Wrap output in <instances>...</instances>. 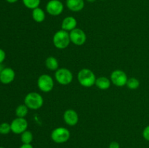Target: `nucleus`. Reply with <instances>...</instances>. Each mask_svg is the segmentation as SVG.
I'll return each instance as SVG.
<instances>
[{
	"label": "nucleus",
	"instance_id": "f257e3e1",
	"mask_svg": "<svg viewBox=\"0 0 149 148\" xmlns=\"http://www.w3.org/2000/svg\"><path fill=\"white\" fill-rule=\"evenodd\" d=\"M96 78L93 71L89 68H82L77 74V80L79 84L86 88H90L95 85Z\"/></svg>",
	"mask_w": 149,
	"mask_h": 148
},
{
	"label": "nucleus",
	"instance_id": "f03ea898",
	"mask_svg": "<svg viewBox=\"0 0 149 148\" xmlns=\"http://www.w3.org/2000/svg\"><path fill=\"white\" fill-rule=\"evenodd\" d=\"M53 44L57 49H64L69 46L71 43L69 32L64 30H59L55 32L52 38Z\"/></svg>",
	"mask_w": 149,
	"mask_h": 148
},
{
	"label": "nucleus",
	"instance_id": "7ed1b4c3",
	"mask_svg": "<svg viewBox=\"0 0 149 148\" xmlns=\"http://www.w3.org/2000/svg\"><path fill=\"white\" fill-rule=\"evenodd\" d=\"M24 104L30 110H39L44 104L43 97L39 93L31 91L26 94L25 97Z\"/></svg>",
	"mask_w": 149,
	"mask_h": 148
},
{
	"label": "nucleus",
	"instance_id": "20e7f679",
	"mask_svg": "<svg viewBox=\"0 0 149 148\" xmlns=\"http://www.w3.org/2000/svg\"><path fill=\"white\" fill-rule=\"evenodd\" d=\"M71 136L69 130L65 127H58L53 129L50 135L51 139L55 143L63 144L68 142Z\"/></svg>",
	"mask_w": 149,
	"mask_h": 148
},
{
	"label": "nucleus",
	"instance_id": "39448f33",
	"mask_svg": "<svg viewBox=\"0 0 149 148\" xmlns=\"http://www.w3.org/2000/svg\"><path fill=\"white\" fill-rule=\"evenodd\" d=\"M74 78L72 72L66 68H58L55 73V79L61 85H68L71 84Z\"/></svg>",
	"mask_w": 149,
	"mask_h": 148
},
{
	"label": "nucleus",
	"instance_id": "423d86ee",
	"mask_svg": "<svg viewBox=\"0 0 149 148\" xmlns=\"http://www.w3.org/2000/svg\"><path fill=\"white\" fill-rule=\"evenodd\" d=\"M54 80L48 74H42L37 79V86L41 91L48 93L54 88Z\"/></svg>",
	"mask_w": 149,
	"mask_h": 148
},
{
	"label": "nucleus",
	"instance_id": "0eeeda50",
	"mask_svg": "<svg viewBox=\"0 0 149 148\" xmlns=\"http://www.w3.org/2000/svg\"><path fill=\"white\" fill-rule=\"evenodd\" d=\"M110 80L116 86L122 87L126 86L128 78L125 71L122 70H115L111 74Z\"/></svg>",
	"mask_w": 149,
	"mask_h": 148
},
{
	"label": "nucleus",
	"instance_id": "6e6552de",
	"mask_svg": "<svg viewBox=\"0 0 149 148\" xmlns=\"http://www.w3.org/2000/svg\"><path fill=\"white\" fill-rule=\"evenodd\" d=\"M64 5L61 0H49L46 4V12L52 16H58L62 14Z\"/></svg>",
	"mask_w": 149,
	"mask_h": 148
},
{
	"label": "nucleus",
	"instance_id": "1a4fd4ad",
	"mask_svg": "<svg viewBox=\"0 0 149 148\" xmlns=\"http://www.w3.org/2000/svg\"><path fill=\"white\" fill-rule=\"evenodd\" d=\"M71 42L77 46H81L84 44L87 41V35L81 28H76L71 32H69Z\"/></svg>",
	"mask_w": 149,
	"mask_h": 148
},
{
	"label": "nucleus",
	"instance_id": "9d476101",
	"mask_svg": "<svg viewBox=\"0 0 149 148\" xmlns=\"http://www.w3.org/2000/svg\"><path fill=\"white\" fill-rule=\"evenodd\" d=\"M29 123L25 118H16L10 123L11 131L15 134H21L27 130Z\"/></svg>",
	"mask_w": 149,
	"mask_h": 148
},
{
	"label": "nucleus",
	"instance_id": "9b49d317",
	"mask_svg": "<svg viewBox=\"0 0 149 148\" xmlns=\"http://www.w3.org/2000/svg\"><path fill=\"white\" fill-rule=\"evenodd\" d=\"M63 120L68 126H76L79 122L78 113L73 109H68L63 113Z\"/></svg>",
	"mask_w": 149,
	"mask_h": 148
},
{
	"label": "nucleus",
	"instance_id": "f8f14e48",
	"mask_svg": "<svg viewBox=\"0 0 149 148\" xmlns=\"http://www.w3.org/2000/svg\"><path fill=\"white\" fill-rule=\"evenodd\" d=\"M15 78V73L11 68H4L0 73V81L4 84L13 82Z\"/></svg>",
	"mask_w": 149,
	"mask_h": 148
},
{
	"label": "nucleus",
	"instance_id": "ddd939ff",
	"mask_svg": "<svg viewBox=\"0 0 149 148\" xmlns=\"http://www.w3.org/2000/svg\"><path fill=\"white\" fill-rule=\"evenodd\" d=\"M77 26V20L73 16H68L63 20L61 23V29L65 31L71 32Z\"/></svg>",
	"mask_w": 149,
	"mask_h": 148
},
{
	"label": "nucleus",
	"instance_id": "4468645a",
	"mask_svg": "<svg viewBox=\"0 0 149 148\" xmlns=\"http://www.w3.org/2000/svg\"><path fill=\"white\" fill-rule=\"evenodd\" d=\"M65 4L67 8L71 12H78L84 9V0H66Z\"/></svg>",
	"mask_w": 149,
	"mask_h": 148
},
{
	"label": "nucleus",
	"instance_id": "2eb2a0df",
	"mask_svg": "<svg viewBox=\"0 0 149 148\" xmlns=\"http://www.w3.org/2000/svg\"><path fill=\"white\" fill-rule=\"evenodd\" d=\"M111 81L106 76H100L96 78L95 85L101 90H107L110 88Z\"/></svg>",
	"mask_w": 149,
	"mask_h": 148
},
{
	"label": "nucleus",
	"instance_id": "dca6fc26",
	"mask_svg": "<svg viewBox=\"0 0 149 148\" xmlns=\"http://www.w3.org/2000/svg\"><path fill=\"white\" fill-rule=\"evenodd\" d=\"M31 16L33 20L38 23H41L44 22L45 18H46L45 12L39 7L32 10Z\"/></svg>",
	"mask_w": 149,
	"mask_h": 148
},
{
	"label": "nucleus",
	"instance_id": "f3484780",
	"mask_svg": "<svg viewBox=\"0 0 149 148\" xmlns=\"http://www.w3.org/2000/svg\"><path fill=\"white\" fill-rule=\"evenodd\" d=\"M45 66L51 71H56L59 68L58 60L55 57L49 56L45 60Z\"/></svg>",
	"mask_w": 149,
	"mask_h": 148
},
{
	"label": "nucleus",
	"instance_id": "a211bd4d",
	"mask_svg": "<svg viewBox=\"0 0 149 148\" xmlns=\"http://www.w3.org/2000/svg\"><path fill=\"white\" fill-rule=\"evenodd\" d=\"M33 139V135L31 131L26 130L20 134V140L23 144H31Z\"/></svg>",
	"mask_w": 149,
	"mask_h": 148
},
{
	"label": "nucleus",
	"instance_id": "6ab92c4d",
	"mask_svg": "<svg viewBox=\"0 0 149 148\" xmlns=\"http://www.w3.org/2000/svg\"><path fill=\"white\" fill-rule=\"evenodd\" d=\"M29 113V107L25 104H20L15 109V115L17 118H25Z\"/></svg>",
	"mask_w": 149,
	"mask_h": 148
},
{
	"label": "nucleus",
	"instance_id": "aec40b11",
	"mask_svg": "<svg viewBox=\"0 0 149 148\" xmlns=\"http://www.w3.org/2000/svg\"><path fill=\"white\" fill-rule=\"evenodd\" d=\"M41 0H23V4L25 7L30 10H34L39 7Z\"/></svg>",
	"mask_w": 149,
	"mask_h": 148
},
{
	"label": "nucleus",
	"instance_id": "412c9836",
	"mask_svg": "<svg viewBox=\"0 0 149 148\" xmlns=\"http://www.w3.org/2000/svg\"><path fill=\"white\" fill-rule=\"evenodd\" d=\"M126 86L130 89H137L140 86V81L138 78H134V77L130 78H128Z\"/></svg>",
	"mask_w": 149,
	"mask_h": 148
},
{
	"label": "nucleus",
	"instance_id": "4be33fe9",
	"mask_svg": "<svg viewBox=\"0 0 149 148\" xmlns=\"http://www.w3.org/2000/svg\"><path fill=\"white\" fill-rule=\"evenodd\" d=\"M11 131V126L8 123H2L0 124V133L3 135L8 134Z\"/></svg>",
	"mask_w": 149,
	"mask_h": 148
},
{
	"label": "nucleus",
	"instance_id": "5701e85b",
	"mask_svg": "<svg viewBox=\"0 0 149 148\" xmlns=\"http://www.w3.org/2000/svg\"><path fill=\"white\" fill-rule=\"evenodd\" d=\"M142 135H143V137L146 140L149 142V125L148 126H147L146 127L143 129Z\"/></svg>",
	"mask_w": 149,
	"mask_h": 148
},
{
	"label": "nucleus",
	"instance_id": "b1692460",
	"mask_svg": "<svg viewBox=\"0 0 149 148\" xmlns=\"http://www.w3.org/2000/svg\"><path fill=\"white\" fill-rule=\"evenodd\" d=\"M6 57V53L2 49H0V64L2 63Z\"/></svg>",
	"mask_w": 149,
	"mask_h": 148
},
{
	"label": "nucleus",
	"instance_id": "393cba45",
	"mask_svg": "<svg viewBox=\"0 0 149 148\" xmlns=\"http://www.w3.org/2000/svg\"><path fill=\"white\" fill-rule=\"evenodd\" d=\"M109 148H120V145H119V144L117 142L113 141V142H111L109 146Z\"/></svg>",
	"mask_w": 149,
	"mask_h": 148
},
{
	"label": "nucleus",
	"instance_id": "a878e982",
	"mask_svg": "<svg viewBox=\"0 0 149 148\" xmlns=\"http://www.w3.org/2000/svg\"><path fill=\"white\" fill-rule=\"evenodd\" d=\"M19 148H33L31 144H23Z\"/></svg>",
	"mask_w": 149,
	"mask_h": 148
},
{
	"label": "nucleus",
	"instance_id": "bb28decb",
	"mask_svg": "<svg viewBox=\"0 0 149 148\" xmlns=\"http://www.w3.org/2000/svg\"><path fill=\"white\" fill-rule=\"evenodd\" d=\"M6 1H7L8 3H10V4H13V3L17 2L18 0H5Z\"/></svg>",
	"mask_w": 149,
	"mask_h": 148
},
{
	"label": "nucleus",
	"instance_id": "cd10ccee",
	"mask_svg": "<svg viewBox=\"0 0 149 148\" xmlns=\"http://www.w3.org/2000/svg\"><path fill=\"white\" fill-rule=\"evenodd\" d=\"M3 69H4V68H3L2 65H1V64H0V73H1V71H2Z\"/></svg>",
	"mask_w": 149,
	"mask_h": 148
},
{
	"label": "nucleus",
	"instance_id": "c85d7f7f",
	"mask_svg": "<svg viewBox=\"0 0 149 148\" xmlns=\"http://www.w3.org/2000/svg\"><path fill=\"white\" fill-rule=\"evenodd\" d=\"M86 1H88V2H90V3H92V2H95V1L96 0H86Z\"/></svg>",
	"mask_w": 149,
	"mask_h": 148
},
{
	"label": "nucleus",
	"instance_id": "c756f323",
	"mask_svg": "<svg viewBox=\"0 0 149 148\" xmlns=\"http://www.w3.org/2000/svg\"><path fill=\"white\" fill-rule=\"evenodd\" d=\"M0 148H4V147H0Z\"/></svg>",
	"mask_w": 149,
	"mask_h": 148
},
{
	"label": "nucleus",
	"instance_id": "7c9ffc66",
	"mask_svg": "<svg viewBox=\"0 0 149 148\" xmlns=\"http://www.w3.org/2000/svg\"><path fill=\"white\" fill-rule=\"evenodd\" d=\"M101 1H106V0H101Z\"/></svg>",
	"mask_w": 149,
	"mask_h": 148
}]
</instances>
